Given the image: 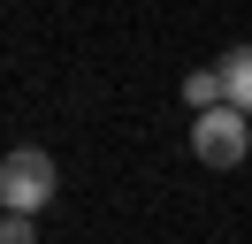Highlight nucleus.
I'll return each instance as SVG.
<instances>
[{
  "instance_id": "obj_1",
  "label": "nucleus",
  "mask_w": 252,
  "mask_h": 244,
  "mask_svg": "<svg viewBox=\"0 0 252 244\" xmlns=\"http://www.w3.org/2000/svg\"><path fill=\"white\" fill-rule=\"evenodd\" d=\"M54 183H62V176H54V160L38 145H16L8 160H0V198H8V214H23V221L54 198Z\"/></svg>"
},
{
  "instance_id": "obj_2",
  "label": "nucleus",
  "mask_w": 252,
  "mask_h": 244,
  "mask_svg": "<svg viewBox=\"0 0 252 244\" xmlns=\"http://www.w3.org/2000/svg\"><path fill=\"white\" fill-rule=\"evenodd\" d=\"M191 152H199L206 168H237V160L252 152V122L237 115V107H214V115L191 122Z\"/></svg>"
},
{
  "instance_id": "obj_3",
  "label": "nucleus",
  "mask_w": 252,
  "mask_h": 244,
  "mask_svg": "<svg viewBox=\"0 0 252 244\" xmlns=\"http://www.w3.org/2000/svg\"><path fill=\"white\" fill-rule=\"evenodd\" d=\"M214 69H221V92H229V107H237V115H252V46H229Z\"/></svg>"
},
{
  "instance_id": "obj_4",
  "label": "nucleus",
  "mask_w": 252,
  "mask_h": 244,
  "mask_svg": "<svg viewBox=\"0 0 252 244\" xmlns=\"http://www.w3.org/2000/svg\"><path fill=\"white\" fill-rule=\"evenodd\" d=\"M184 99H191V115H214V107H229L221 69H191V76H184Z\"/></svg>"
},
{
  "instance_id": "obj_5",
  "label": "nucleus",
  "mask_w": 252,
  "mask_h": 244,
  "mask_svg": "<svg viewBox=\"0 0 252 244\" xmlns=\"http://www.w3.org/2000/svg\"><path fill=\"white\" fill-rule=\"evenodd\" d=\"M0 244H38V237H31V221H23V214H8V229H0Z\"/></svg>"
}]
</instances>
